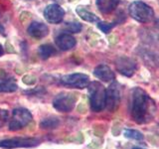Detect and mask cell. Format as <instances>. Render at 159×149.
<instances>
[{
  "instance_id": "cell-1",
  "label": "cell",
  "mask_w": 159,
  "mask_h": 149,
  "mask_svg": "<svg viewBox=\"0 0 159 149\" xmlns=\"http://www.w3.org/2000/svg\"><path fill=\"white\" fill-rule=\"evenodd\" d=\"M156 111L153 99L140 88H135L132 92L130 103V114L133 120L138 124L147 123L152 119Z\"/></svg>"
},
{
  "instance_id": "cell-2",
  "label": "cell",
  "mask_w": 159,
  "mask_h": 149,
  "mask_svg": "<svg viewBox=\"0 0 159 149\" xmlns=\"http://www.w3.org/2000/svg\"><path fill=\"white\" fill-rule=\"evenodd\" d=\"M89 94V103L93 111H102L106 107L107 102V89L101 83L93 82L88 86Z\"/></svg>"
},
{
  "instance_id": "cell-3",
  "label": "cell",
  "mask_w": 159,
  "mask_h": 149,
  "mask_svg": "<svg viewBox=\"0 0 159 149\" xmlns=\"http://www.w3.org/2000/svg\"><path fill=\"white\" fill-rule=\"evenodd\" d=\"M128 10L130 16L140 23H148L154 18L153 9L147 4L140 1L132 2L129 5Z\"/></svg>"
},
{
  "instance_id": "cell-4",
  "label": "cell",
  "mask_w": 159,
  "mask_h": 149,
  "mask_svg": "<svg viewBox=\"0 0 159 149\" xmlns=\"http://www.w3.org/2000/svg\"><path fill=\"white\" fill-rule=\"evenodd\" d=\"M32 114L28 109L23 107L15 108L12 111V116L10 118V121L8 124L9 130L17 131L20 129L27 126L28 124L32 121Z\"/></svg>"
},
{
  "instance_id": "cell-5",
  "label": "cell",
  "mask_w": 159,
  "mask_h": 149,
  "mask_svg": "<svg viewBox=\"0 0 159 149\" xmlns=\"http://www.w3.org/2000/svg\"><path fill=\"white\" fill-rule=\"evenodd\" d=\"M78 99V94L73 93H61L55 97L53 106L61 112H69L74 109Z\"/></svg>"
},
{
  "instance_id": "cell-6",
  "label": "cell",
  "mask_w": 159,
  "mask_h": 149,
  "mask_svg": "<svg viewBox=\"0 0 159 149\" xmlns=\"http://www.w3.org/2000/svg\"><path fill=\"white\" fill-rule=\"evenodd\" d=\"M40 144V140L38 138H23V137H16L0 140V147L6 149H13V148H29L35 147Z\"/></svg>"
},
{
  "instance_id": "cell-7",
  "label": "cell",
  "mask_w": 159,
  "mask_h": 149,
  "mask_svg": "<svg viewBox=\"0 0 159 149\" xmlns=\"http://www.w3.org/2000/svg\"><path fill=\"white\" fill-rule=\"evenodd\" d=\"M61 83L64 86L71 87V88H88L89 84V76L84 74H66L61 78Z\"/></svg>"
},
{
  "instance_id": "cell-8",
  "label": "cell",
  "mask_w": 159,
  "mask_h": 149,
  "mask_svg": "<svg viewBox=\"0 0 159 149\" xmlns=\"http://www.w3.org/2000/svg\"><path fill=\"white\" fill-rule=\"evenodd\" d=\"M120 102V88L117 83H112L107 89V102L106 106L108 111L113 112L117 109Z\"/></svg>"
},
{
  "instance_id": "cell-9",
  "label": "cell",
  "mask_w": 159,
  "mask_h": 149,
  "mask_svg": "<svg viewBox=\"0 0 159 149\" xmlns=\"http://www.w3.org/2000/svg\"><path fill=\"white\" fill-rule=\"evenodd\" d=\"M65 16L64 9L58 4H50L44 10V17L49 23L58 24L62 22Z\"/></svg>"
},
{
  "instance_id": "cell-10",
  "label": "cell",
  "mask_w": 159,
  "mask_h": 149,
  "mask_svg": "<svg viewBox=\"0 0 159 149\" xmlns=\"http://www.w3.org/2000/svg\"><path fill=\"white\" fill-rule=\"evenodd\" d=\"M116 66L117 72L126 77H131L136 70V63L134 62V60L125 56L117 58L116 61Z\"/></svg>"
},
{
  "instance_id": "cell-11",
  "label": "cell",
  "mask_w": 159,
  "mask_h": 149,
  "mask_svg": "<svg viewBox=\"0 0 159 149\" xmlns=\"http://www.w3.org/2000/svg\"><path fill=\"white\" fill-rule=\"evenodd\" d=\"M27 32L32 38L42 39L48 35L49 29L47 27V25L35 21V22H32L31 24H30V26L27 29Z\"/></svg>"
},
{
  "instance_id": "cell-12",
  "label": "cell",
  "mask_w": 159,
  "mask_h": 149,
  "mask_svg": "<svg viewBox=\"0 0 159 149\" xmlns=\"http://www.w3.org/2000/svg\"><path fill=\"white\" fill-rule=\"evenodd\" d=\"M56 45L62 51H68V50H71L72 48L75 47V45H76V39L72 35L63 33L60 34L56 38Z\"/></svg>"
},
{
  "instance_id": "cell-13",
  "label": "cell",
  "mask_w": 159,
  "mask_h": 149,
  "mask_svg": "<svg viewBox=\"0 0 159 149\" xmlns=\"http://www.w3.org/2000/svg\"><path fill=\"white\" fill-rule=\"evenodd\" d=\"M94 77H97L102 82H111L114 79V74L111 69L107 65H98L96 69L93 70Z\"/></svg>"
},
{
  "instance_id": "cell-14",
  "label": "cell",
  "mask_w": 159,
  "mask_h": 149,
  "mask_svg": "<svg viewBox=\"0 0 159 149\" xmlns=\"http://www.w3.org/2000/svg\"><path fill=\"white\" fill-rule=\"evenodd\" d=\"M119 0H97V6L102 13H111L118 5Z\"/></svg>"
},
{
  "instance_id": "cell-15",
  "label": "cell",
  "mask_w": 159,
  "mask_h": 149,
  "mask_svg": "<svg viewBox=\"0 0 159 149\" xmlns=\"http://www.w3.org/2000/svg\"><path fill=\"white\" fill-rule=\"evenodd\" d=\"M76 12L78 13V15L80 17H81L83 20H84V21H87V22L93 23V22H98L99 21V18L97 16L96 14L88 11V10L84 7H83V6H78L77 9H76Z\"/></svg>"
},
{
  "instance_id": "cell-16",
  "label": "cell",
  "mask_w": 159,
  "mask_h": 149,
  "mask_svg": "<svg viewBox=\"0 0 159 149\" xmlns=\"http://www.w3.org/2000/svg\"><path fill=\"white\" fill-rule=\"evenodd\" d=\"M56 49H55L52 45H49V44H44L42 46L39 47L38 50V54L41 59L43 60H47L50 57H52L53 55L56 54Z\"/></svg>"
},
{
  "instance_id": "cell-17",
  "label": "cell",
  "mask_w": 159,
  "mask_h": 149,
  "mask_svg": "<svg viewBox=\"0 0 159 149\" xmlns=\"http://www.w3.org/2000/svg\"><path fill=\"white\" fill-rule=\"evenodd\" d=\"M17 88L18 86L11 79H0V93H13Z\"/></svg>"
},
{
  "instance_id": "cell-18",
  "label": "cell",
  "mask_w": 159,
  "mask_h": 149,
  "mask_svg": "<svg viewBox=\"0 0 159 149\" xmlns=\"http://www.w3.org/2000/svg\"><path fill=\"white\" fill-rule=\"evenodd\" d=\"M60 124V120L57 117H49V118H45L44 120L41 121L40 123V127L43 129H54L58 127Z\"/></svg>"
},
{
  "instance_id": "cell-19",
  "label": "cell",
  "mask_w": 159,
  "mask_h": 149,
  "mask_svg": "<svg viewBox=\"0 0 159 149\" xmlns=\"http://www.w3.org/2000/svg\"><path fill=\"white\" fill-rule=\"evenodd\" d=\"M123 135L124 137L129 139H134V140H142L144 138L143 134L140 131L134 130V129H125L123 131Z\"/></svg>"
},
{
  "instance_id": "cell-20",
  "label": "cell",
  "mask_w": 159,
  "mask_h": 149,
  "mask_svg": "<svg viewBox=\"0 0 159 149\" xmlns=\"http://www.w3.org/2000/svg\"><path fill=\"white\" fill-rule=\"evenodd\" d=\"M116 24H117V22L107 23V22H101V21H98V29H101L103 33H108L114 26H116Z\"/></svg>"
},
{
  "instance_id": "cell-21",
  "label": "cell",
  "mask_w": 159,
  "mask_h": 149,
  "mask_svg": "<svg viewBox=\"0 0 159 149\" xmlns=\"http://www.w3.org/2000/svg\"><path fill=\"white\" fill-rule=\"evenodd\" d=\"M66 28L71 33H79L82 30V25L78 22H71L66 24Z\"/></svg>"
},
{
  "instance_id": "cell-22",
  "label": "cell",
  "mask_w": 159,
  "mask_h": 149,
  "mask_svg": "<svg viewBox=\"0 0 159 149\" xmlns=\"http://www.w3.org/2000/svg\"><path fill=\"white\" fill-rule=\"evenodd\" d=\"M9 119V112L6 109L0 108V128L5 125V123L8 121Z\"/></svg>"
},
{
  "instance_id": "cell-23",
  "label": "cell",
  "mask_w": 159,
  "mask_h": 149,
  "mask_svg": "<svg viewBox=\"0 0 159 149\" xmlns=\"http://www.w3.org/2000/svg\"><path fill=\"white\" fill-rule=\"evenodd\" d=\"M23 83L28 84V86H33V84H36V78L33 76H30V74H26V76L23 77Z\"/></svg>"
},
{
  "instance_id": "cell-24",
  "label": "cell",
  "mask_w": 159,
  "mask_h": 149,
  "mask_svg": "<svg viewBox=\"0 0 159 149\" xmlns=\"http://www.w3.org/2000/svg\"><path fill=\"white\" fill-rule=\"evenodd\" d=\"M30 18H31V13L29 12H22L20 15V20L22 21V23H26Z\"/></svg>"
},
{
  "instance_id": "cell-25",
  "label": "cell",
  "mask_w": 159,
  "mask_h": 149,
  "mask_svg": "<svg viewBox=\"0 0 159 149\" xmlns=\"http://www.w3.org/2000/svg\"><path fill=\"white\" fill-rule=\"evenodd\" d=\"M6 50L8 53H15V50L13 49V46L11 44H9V42H6Z\"/></svg>"
},
{
  "instance_id": "cell-26",
  "label": "cell",
  "mask_w": 159,
  "mask_h": 149,
  "mask_svg": "<svg viewBox=\"0 0 159 149\" xmlns=\"http://www.w3.org/2000/svg\"><path fill=\"white\" fill-rule=\"evenodd\" d=\"M5 77H6V74H5V72L3 71V70L0 69V79H4Z\"/></svg>"
},
{
  "instance_id": "cell-27",
  "label": "cell",
  "mask_w": 159,
  "mask_h": 149,
  "mask_svg": "<svg viewBox=\"0 0 159 149\" xmlns=\"http://www.w3.org/2000/svg\"><path fill=\"white\" fill-rule=\"evenodd\" d=\"M3 53H4V50H3V47H2V45L0 44V57L2 56L3 55Z\"/></svg>"
},
{
  "instance_id": "cell-28",
  "label": "cell",
  "mask_w": 159,
  "mask_h": 149,
  "mask_svg": "<svg viewBox=\"0 0 159 149\" xmlns=\"http://www.w3.org/2000/svg\"><path fill=\"white\" fill-rule=\"evenodd\" d=\"M133 149H142V148H139V147H134Z\"/></svg>"
},
{
  "instance_id": "cell-29",
  "label": "cell",
  "mask_w": 159,
  "mask_h": 149,
  "mask_svg": "<svg viewBox=\"0 0 159 149\" xmlns=\"http://www.w3.org/2000/svg\"><path fill=\"white\" fill-rule=\"evenodd\" d=\"M55 1H62V0H55Z\"/></svg>"
},
{
  "instance_id": "cell-30",
  "label": "cell",
  "mask_w": 159,
  "mask_h": 149,
  "mask_svg": "<svg viewBox=\"0 0 159 149\" xmlns=\"http://www.w3.org/2000/svg\"><path fill=\"white\" fill-rule=\"evenodd\" d=\"M26 1H31V0H26Z\"/></svg>"
},
{
  "instance_id": "cell-31",
  "label": "cell",
  "mask_w": 159,
  "mask_h": 149,
  "mask_svg": "<svg viewBox=\"0 0 159 149\" xmlns=\"http://www.w3.org/2000/svg\"><path fill=\"white\" fill-rule=\"evenodd\" d=\"M70 1H74V0H70Z\"/></svg>"
}]
</instances>
